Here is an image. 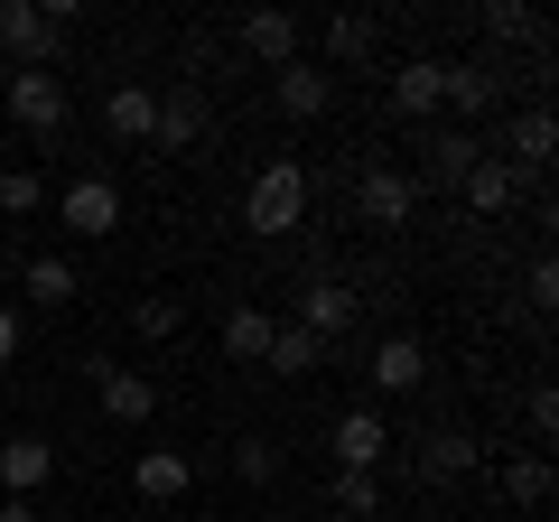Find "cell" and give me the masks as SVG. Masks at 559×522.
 Returning <instances> with one entry per match:
<instances>
[{
	"label": "cell",
	"instance_id": "6da1fadb",
	"mask_svg": "<svg viewBox=\"0 0 559 522\" xmlns=\"http://www.w3.org/2000/svg\"><path fill=\"white\" fill-rule=\"evenodd\" d=\"M308 168L299 159H271L252 187H242V234H261V242H289V234H308Z\"/></svg>",
	"mask_w": 559,
	"mask_h": 522
},
{
	"label": "cell",
	"instance_id": "7a4b0ae2",
	"mask_svg": "<svg viewBox=\"0 0 559 522\" xmlns=\"http://www.w3.org/2000/svg\"><path fill=\"white\" fill-rule=\"evenodd\" d=\"M289 318H299L318 345H345V336H355V318H364V289H355V281H336V271L318 261V271L299 281V308H289Z\"/></svg>",
	"mask_w": 559,
	"mask_h": 522
},
{
	"label": "cell",
	"instance_id": "3957f363",
	"mask_svg": "<svg viewBox=\"0 0 559 522\" xmlns=\"http://www.w3.org/2000/svg\"><path fill=\"white\" fill-rule=\"evenodd\" d=\"M476 159H485V141H476V131H457V121H429V141H419L411 187H419V197H457Z\"/></svg>",
	"mask_w": 559,
	"mask_h": 522
},
{
	"label": "cell",
	"instance_id": "277c9868",
	"mask_svg": "<svg viewBox=\"0 0 559 522\" xmlns=\"http://www.w3.org/2000/svg\"><path fill=\"white\" fill-rule=\"evenodd\" d=\"M57 38H66V28L47 20L38 0H0V57H10V75H28V66H57Z\"/></svg>",
	"mask_w": 559,
	"mask_h": 522
},
{
	"label": "cell",
	"instance_id": "5b68a950",
	"mask_svg": "<svg viewBox=\"0 0 559 522\" xmlns=\"http://www.w3.org/2000/svg\"><path fill=\"white\" fill-rule=\"evenodd\" d=\"M66 112H75V103H66V75H57V66H28V75H10V121H20V131L57 141Z\"/></svg>",
	"mask_w": 559,
	"mask_h": 522
},
{
	"label": "cell",
	"instance_id": "8992f818",
	"mask_svg": "<svg viewBox=\"0 0 559 522\" xmlns=\"http://www.w3.org/2000/svg\"><path fill=\"white\" fill-rule=\"evenodd\" d=\"M411 215H419L411 168H364V178H355V224H373V234H401Z\"/></svg>",
	"mask_w": 559,
	"mask_h": 522
},
{
	"label": "cell",
	"instance_id": "52a82bcc",
	"mask_svg": "<svg viewBox=\"0 0 559 522\" xmlns=\"http://www.w3.org/2000/svg\"><path fill=\"white\" fill-rule=\"evenodd\" d=\"M271 103H280V121H326L336 112V75H326L318 57H289L271 75Z\"/></svg>",
	"mask_w": 559,
	"mask_h": 522
},
{
	"label": "cell",
	"instance_id": "ba28073f",
	"mask_svg": "<svg viewBox=\"0 0 559 522\" xmlns=\"http://www.w3.org/2000/svg\"><path fill=\"white\" fill-rule=\"evenodd\" d=\"M326 448H336V466H345V476H373V466L392 458V420H382L373 402H355L336 429H326Z\"/></svg>",
	"mask_w": 559,
	"mask_h": 522
},
{
	"label": "cell",
	"instance_id": "9c48e42d",
	"mask_svg": "<svg viewBox=\"0 0 559 522\" xmlns=\"http://www.w3.org/2000/svg\"><path fill=\"white\" fill-rule=\"evenodd\" d=\"M57 224H66V234H84V242L121 234V187H112V178H75V187L57 197Z\"/></svg>",
	"mask_w": 559,
	"mask_h": 522
},
{
	"label": "cell",
	"instance_id": "30bf717a",
	"mask_svg": "<svg viewBox=\"0 0 559 522\" xmlns=\"http://www.w3.org/2000/svg\"><path fill=\"white\" fill-rule=\"evenodd\" d=\"M84 373H94V402H103V420H121V429H140L150 420V411H159V382L150 373H121V364H84Z\"/></svg>",
	"mask_w": 559,
	"mask_h": 522
},
{
	"label": "cell",
	"instance_id": "8fae6325",
	"mask_svg": "<svg viewBox=\"0 0 559 522\" xmlns=\"http://www.w3.org/2000/svg\"><path fill=\"white\" fill-rule=\"evenodd\" d=\"M47 485H57V439H38V429L0 439V495H28V503H38Z\"/></svg>",
	"mask_w": 559,
	"mask_h": 522
},
{
	"label": "cell",
	"instance_id": "7c38bea8",
	"mask_svg": "<svg viewBox=\"0 0 559 522\" xmlns=\"http://www.w3.org/2000/svg\"><path fill=\"white\" fill-rule=\"evenodd\" d=\"M205 121H215V112H205V94H197V84H178V94H159V121H150V150H159V159H187V150L205 141Z\"/></svg>",
	"mask_w": 559,
	"mask_h": 522
},
{
	"label": "cell",
	"instance_id": "4fadbf2b",
	"mask_svg": "<svg viewBox=\"0 0 559 522\" xmlns=\"http://www.w3.org/2000/svg\"><path fill=\"white\" fill-rule=\"evenodd\" d=\"M495 103H503V75H495V66H485V57H448V103H439V112H457V131H476Z\"/></svg>",
	"mask_w": 559,
	"mask_h": 522
},
{
	"label": "cell",
	"instance_id": "5bb4252c",
	"mask_svg": "<svg viewBox=\"0 0 559 522\" xmlns=\"http://www.w3.org/2000/svg\"><path fill=\"white\" fill-rule=\"evenodd\" d=\"M476 466H485L476 429H429V439H419V485H457V476H476Z\"/></svg>",
	"mask_w": 559,
	"mask_h": 522
},
{
	"label": "cell",
	"instance_id": "9a60e30c",
	"mask_svg": "<svg viewBox=\"0 0 559 522\" xmlns=\"http://www.w3.org/2000/svg\"><path fill=\"white\" fill-rule=\"evenodd\" d=\"M439 103H448V57H411L392 75V112L401 121H439Z\"/></svg>",
	"mask_w": 559,
	"mask_h": 522
},
{
	"label": "cell",
	"instance_id": "2e32d148",
	"mask_svg": "<svg viewBox=\"0 0 559 522\" xmlns=\"http://www.w3.org/2000/svg\"><path fill=\"white\" fill-rule=\"evenodd\" d=\"M150 121H159V94H150V84H140V75H121L112 94H103V131H112V141L150 150Z\"/></svg>",
	"mask_w": 559,
	"mask_h": 522
},
{
	"label": "cell",
	"instance_id": "e0dca14e",
	"mask_svg": "<svg viewBox=\"0 0 559 522\" xmlns=\"http://www.w3.org/2000/svg\"><path fill=\"white\" fill-rule=\"evenodd\" d=\"M187 485H197V458H178V448H140L131 458V495L140 503H178Z\"/></svg>",
	"mask_w": 559,
	"mask_h": 522
},
{
	"label": "cell",
	"instance_id": "ac0fdd59",
	"mask_svg": "<svg viewBox=\"0 0 559 522\" xmlns=\"http://www.w3.org/2000/svg\"><path fill=\"white\" fill-rule=\"evenodd\" d=\"M299 38H308V20H299V10H252V20H242V47H252V57L271 66V75H280L289 57H299Z\"/></svg>",
	"mask_w": 559,
	"mask_h": 522
},
{
	"label": "cell",
	"instance_id": "d6986e66",
	"mask_svg": "<svg viewBox=\"0 0 559 522\" xmlns=\"http://www.w3.org/2000/svg\"><path fill=\"white\" fill-rule=\"evenodd\" d=\"M364 373H373V392H419V382H429V345L419 336H382Z\"/></svg>",
	"mask_w": 559,
	"mask_h": 522
},
{
	"label": "cell",
	"instance_id": "ffe728a7",
	"mask_svg": "<svg viewBox=\"0 0 559 522\" xmlns=\"http://www.w3.org/2000/svg\"><path fill=\"white\" fill-rule=\"evenodd\" d=\"M476 28H485L495 47H540V38H550V20H540L532 0H485V10H476Z\"/></svg>",
	"mask_w": 559,
	"mask_h": 522
},
{
	"label": "cell",
	"instance_id": "44dd1931",
	"mask_svg": "<svg viewBox=\"0 0 559 522\" xmlns=\"http://www.w3.org/2000/svg\"><path fill=\"white\" fill-rule=\"evenodd\" d=\"M326 355H336V345H318L299 318H280V327H271V355H261V364H271V373H289V382H308Z\"/></svg>",
	"mask_w": 559,
	"mask_h": 522
},
{
	"label": "cell",
	"instance_id": "7402d4cb",
	"mask_svg": "<svg viewBox=\"0 0 559 522\" xmlns=\"http://www.w3.org/2000/svg\"><path fill=\"white\" fill-rule=\"evenodd\" d=\"M457 197L476 205V215H503V205L522 197V168H513V159H495V150H485V159L466 168V187H457Z\"/></svg>",
	"mask_w": 559,
	"mask_h": 522
},
{
	"label": "cell",
	"instance_id": "603a6c76",
	"mask_svg": "<svg viewBox=\"0 0 559 522\" xmlns=\"http://www.w3.org/2000/svg\"><path fill=\"white\" fill-rule=\"evenodd\" d=\"M20 289H28V299H38V308H75V261H66V252H38V261H28V271H20Z\"/></svg>",
	"mask_w": 559,
	"mask_h": 522
},
{
	"label": "cell",
	"instance_id": "cb8c5ba5",
	"mask_svg": "<svg viewBox=\"0 0 559 522\" xmlns=\"http://www.w3.org/2000/svg\"><path fill=\"white\" fill-rule=\"evenodd\" d=\"M503 150H513V168H550V150H559V121L540 112H513V131H503Z\"/></svg>",
	"mask_w": 559,
	"mask_h": 522
},
{
	"label": "cell",
	"instance_id": "d4e9b609",
	"mask_svg": "<svg viewBox=\"0 0 559 522\" xmlns=\"http://www.w3.org/2000/svg\"><path fill=\"white\" fill-rule=\"evenodd\" d=\"M318 47L336 66H364V57H373V20H364V10H336V20L318 28ZM336 66H326V75H336Z\"/></svg>",
	"mask_w": 559,
	"mask_h": 522
},
{
	"label": "cell",
	"instance_id": "484cf974",
	"mask_svg": "<svg viewBox=\"0 0 559 522\" xmlns=\"http://www.w3.org/2000/svg\"><path fill=\"white\" fill-rule=\"evenodd\" d=\"M271 308H252V299H242L234 308V318H224V355H234V364H261V355H271Z\"/></svg>",
	"mask_w": 559,
	"mask_h": 522
},
{
	"label": "cell",
	"instance_id": "4316f807",
	"mask_svg": "<svg viewBox=\"0 0 559 522\" xmlns=\"http://www.w3.org/2000/svg\"><path fill=\"white\" fill-rule=\"evenodd\" d=\"M503 503H522V513H540V503H550V458H513V466H503Z\"/></svg>",
	"mask_w": 559,
	"mask_h": 522
},
{
	"label": "cell",
	"instance_id": "83f0119b",
	"mask_svg": "<svg viewBox=\"0 0 559 522\" xmlns=\"http://www.w3.org/2000/svg\"><path fill=\"white\" fill-rule=\"evenodd\" d=\"M0 215H47V178L38 168H0Z\"/></svg>",
	"mask_w": 559,
	"mask_h": 522
},
{
	"label": "cell",
	"instance_id": "f1b7e54d",
	"mask_svg": "<svg viewBox=\"0 0 559 522\" xmlns=\"http://www.w3.org/2000/svg\"><path fill=\"white\" fill-rule=\"evenodd\" d=\"M336 513L345 522H373L382 513V476H345V466H336Z\"/></svg>",
	"mask_w": 559,
	"mask_h": 522
},
{
	"label": "cell",
	"instance_id": "f546056e",
	"mask_svg": "<svg viewBox=\"0 0 559 522\" xmlns=\"http://www.w3.org/2000/svg\"><path fill=\"white\" fill-rule=\"evenodd\" d=\"M131 327H140L150 345H168V336L187 327V308H178V299H131Z\"/></svg>",
	"mask_w": 559,
	"mask_h": 522
},
{
	"label": "cell",
	"instance_id": "4dcf8cb0",
	"mask_svg": "<svg viewBox=\"0 0 559 522\" xmlns=\"http://www.w3.org/2000/svg\"><path fill=\"white\" fill-rule=\"evenodd\" d=\"M234 476H242V485H271V476H280V448H271V439H234Z\"/></svg>",
	"mask_w": 559,
	"mask_h": 522
},
{
	"label": "cell",
	"instance_id": "1f68e13d",
	"mask_svg": "<svg viewBox=\"0 0 559 522\" xmlns=\"http://www.w3.org/2000/svg\"><path fill=\"white\" fill-rule=\"evenodd\" d=\"M522 289H532V308H559V261H550V252H540V261H532V271H522Z\"/></svg>",
	"mask_w": 559,
	"mask_h": 522
},
{
	"label": "cell",
	"instance_id": "d6a6232c",
	"mask_svg": "<svg viewBox=\"0 0 559 522\" xmlns=\"http://www.w3.org/2000/svg\"><path fill=\"white\" fill-rule=\"evenodd\" d=\"M10 355H20V308L0 299V364H10Z\"/></svg>",
	"mask_w": 559,
	"mask_h": 522
},
{
	"label": "cell",
	"instance_id": "836d02e7",
	"mask_svg": "<svg viewBox=\"0 0 559 522\" xmlns=\"http://www.w3.org/2000/svg\"><path fill=\"white\" fill-rule=\"evenodd\" d=\"M0 522H47V513H38L28 495H0Z\"/></svg>",
	"mask_w": 559,
	"mask_h": 522
}]
</instances>
